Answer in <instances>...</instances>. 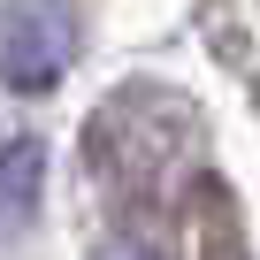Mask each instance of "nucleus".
<instances>
[{
    "label": "nucleus",
    "instance_id": "f257e3e1",
    "mask_svg": "<svg viewBox=\"0 0 260 260\" xmlns=\"http://www.w3.org/2000/svg\"><path fill=\"white\" fill-rule=\"evenodd\" d=\"M84 23L77 0H8L0 8V84L8 92H54L77 69Z\"/></svg>",
    "mask_w": 260,
    "mask_h": 260
},
{
    "label": "nucleus",
    "instance_id": "f03ea898",
    "mask_svg": "<svg viewBox=\"0 0 260 260\" xmlns=\"http://www.w3.org/2000/svg\"><path fill=\"white\" fill-rule=\"evenodd\" d=\"M39 184H46L39 138H0V230H23L39 214Z\"/></svg>",
    "mask_w": 260,
    "mask_h": 260
},
{
    "label": "nucleus",
    "instance_id": "7ed1b4c3",
    "mask_svg": "<svg viewBox=\"0 0 260 260\" xmlns=\"http://www.w3.org/2000/svg\"><path fill=\"white\" fill-rule=\"evenodd\" d=\"M100 260H153V252H146V245H138V237H115V245H107V252H100Z\"/></svg>",
    "mask_w": 260,
    "mask_h": 260
}]
</instances>
